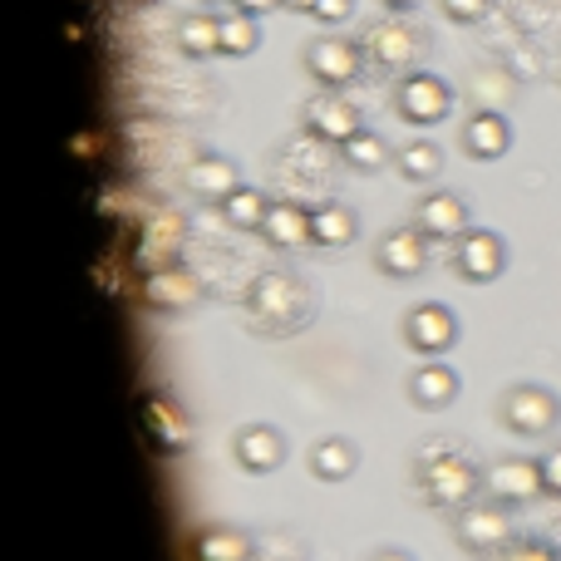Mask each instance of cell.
I'll return each mask as SVG.
<instances>
[{"label":"cell","mask_w":561,"mask_h":561,"mask_svg":"<svg viewBox=\"0 0 561 561\" xmlns=\"http://www.w3.org/2000/svg\"><path fill=\"white\" fill-rule=\"evenodd\" d=\"M409 399L419 409H448L458 399V375L448 365H419L409 375Z\"/></svg>","instance_id":"ac0fdd59"},{"label":"cell","mask_w":561,"mask_h":561,"mask_svg":"<svg viewBox=\"0 0 561 561\" xmlns=\"http://www.w3.org/2000/svg\"><path fill=\"white\" fill-rule=\"evenodd\" d=\"M414 227L428 237V242H458V237L468 232V203L458 193H428L419 197L414 207Z\"/></svg>","instance_id":"7c38bea8"},{"label":"cell","mask_w":561,"mask_h":561,"mask_svg":"<svg viewBox=\"0 0 561 561\" xmlns=\"http://www.w3.org/2000/svg\"><path fill=\"white\" fill-rule=\"evenodd\" d=\"M375 266H379L385 276H394V280L419 276V272L428 266V237L419 232V227H394V232L379 237Z\"/></svg>","instance_id":"30bf717a"},{"label":"cell","mask_w":561,"mask_h":561,"mask_svg":"<svg viewBox=\"0 0 561 561\" xmlns=\"http://www.w3.org/2000/svg\"><path fill=\"white\" fill-rule=\"evenodd\" d=\"M497 414H503V424L513 428V434L542 438L561 424V399L542 385H513L503 394V409H497Z\"/></svg>","instance_id":"7a4b0ae2"},{"label":"cell","mask_w":561,"mask_h":561,"mask_svg":"<svg viewBox=\"0 0 561 561\" xmlns=\"http://www.w3.org/2000/svg\"><path fill=\"white\" fill-rule=\"evenodd\" d=\"M178 49L193 59H207V55H222V20L217 15H187L178 25Z\"/></svg>","instance_id":"603a6c76"},{"label":"cell","mask_w":561,"mask_h":561,"mask_svg":"<svg viewBox=\"0 0 561 561\" xmlns=\"http://www.w3.org/2000/svg\"><path fill=\"white\" fill-rule=\"evenodd\" d=\"M286 10H296V15H316V0H280Z\"/></svg>","instance_id":"836d02e7"},{"label":"cell","mask_w":561,"mask_h":561,"mask_svg":"<svg viewBox=\"0 0 561 561\" xmlns=\"http://www.w3.org/2000/svg\"><path fill=\"white\" fill-rule=\"evenodd\" d=\"M394 108L409 118V124L428 128V124H438V118H448V108H454V89H448L438 75H428V69H414V75L399 79Z\"/></svg>","instance_id":"3957f363"},{"label":"cell","mask_w":561,"mask_h":561,"mask_svg":"<svg viewBox=\"0 0 561 561\" xmlns=\"http://www.w3.org/2000/svg\"><path fill=\"white\" fill-rule=\"evenodd\" d=\"M148 434H153L163 448L187 444V419L173 409V399H148Z\"/></svg>","instance_id":"4316f807"},{"label":"cell","mask_w":561,"mask_h":561,"mask_svg":"<svg viewBox=\"0 0 561 561\" xmlns=\"http://www.w3.org/2000/svg\"><path fill=\"white\" fill-rule=\"evenodd\" d=\"M306 69H310V79H316V84H325V89L355 84V75H359V45H355V39H340V35L310 39V45H306Z\"/></svg>","instance_id":"8992f818"},{"label":"cell","mask_w":561,"mask_h":561,"mask_svg":"<svg viewBox=\"0 0 561 561\" xmlns=\"http://www.w3.org/2000/svg\"><path fill=\"white\" fill-rule=\"evenodd\" d=\"M454 266L463 280H497L507 266V247L497 232H483V227H468L454 247Z\"/></svg>","instance_id":"ba28073f"},{"label":"cell","mask_w":561,"mask_h":561,"mask_svg":"<svg viewBox=\"0 0 561 561\" xmlns=\"http://www.w3.org/2000/svg\"><path fill=\"white\" fill-rule=\"evenodd\" d=\"M252 316L276 320L280 330H296V320L306 316V290H300V280L286 272H266L252 286Z\"/></svg>","instance_id":"5b68a950"},{"label":"cell","mask_w":561,"mask_h":561,"mask_svg":"<svg viewBox=\"0 0 561 561\" xmlns=\"http://www.w3.org/2000/svg\"><path fill=\"white\" fill-rule=\"evenodd\" d=\"M355 468H359V454L350 438H320V444L310 448V473H316L320 483H345Z\"/></svg>","instance_id":"d6986e66"},{"label":"cell","mask_w":561,"mask_h":561,"mask_svg":"<svg viewBox=\"0 0 561 561\" xmlns=\"http://www.w3.org/2000/svg\"><path fill=\"white\" fill-rule=\"evenodd\" d=\"M262 232L280 252H300V247L316 242V237H310V207H300V203H272Z\"/></svg>","instance_id":"2e32d148"},{"label":"cell","mask_w":561,"mask_h":561,"mask_svg":"<svg viewBox=\"0 0 561 561\" xmlns=\"http://www.w3.org/2000/svg\"><path fill=\"white\" fill-rule=\"evenodd\" d=\"M404 340L419 355H444L458 340V316L448 306H438V300H424V306H414L404 316Z\"/></svg>","instance_id":"52a82bcc"},{"label":"cell","mask_w":561,"mask_h":561,"mask_svg":"<svg viewBox=\"0 0 561 561\" xmlns=\"http://www.w3.org/2000/svg\"><path fill=\"white\" fill-rule=\"evenodd\" d=\"M365 49L375 65L385 69H409L419 59V35L404 25V20H385V25H375L365 35Z\"/></svg>","instance_id":"5bb4252c"},{"label":"cell","mask_w":561,"mask_h":561,"mask_svg":"<svg viewBox=\"0 0 561 561\" xmlns=\"http://www.w3.org/2000/svg\"><path fill=\"white\" fill-rule=\"evenodd\" d=\"M237 10H247V15H266V10H276L280 0H232Z\"/></svg>","instance_id":"d6a6232c"},{"label":"cell","mask_w":561,"mask_h":561,"mask_svg":"<svg viewBox=\"0 0 561 561\" xmlns=\"http://www.w3.org/2000/svg\"><path fill=\"white\" fill-rule=\"evenodd\" d=\"M187 187H193L197 197H207V203H227V197L242 187V178H237V163H227V158H217V153H203L187 168Z\"/></svg>","instance_id":"e0dca14e"},{"label":"cell","mask_w":561,"mask_h":561,"mask_svg":"<svg viewBox=\"0 0 561 561\" xmlns=\"http://www.w3.org/2000/svg\"><path fill=\"white\" fill-rule=\"evenodd\" d=\"M438 5H444V15L454 20V25H478L493 0H438Z\"/></svg>","instance_id":"f1b7e54d"},{"label":"cell","mask_w":561,"mask_h":561,"mask_svg":"<svg viewBox=\"0 0 561 561\" xmlns=\"http://www.w3.org/2000/svg\"><path fill=\"white\" fill-rule=\"evenodd\" d=\"M458 542L468 552H503L513 542V523H507L503 503H468L458 513Z\"/></svg>","instance_id":"9c48e42d"},{"label":"cell","mask_w":561,"mask_h":561,"mask_svg":"<svg viewBox=\"0 0 561 561\" xmlns=\"http://www.w3.org/2000/svg\"><path fill=\"white\" fill-rule=\"evenodd\" d=\"M478 488H483V473H478L458 448H438V454L419 458V493H424L428 507H454V513H463Z\"/></svg>","instance_id":"6da1fadb"},{"label":"cell","mask_w":561,"mask_h":561,"mask_svg":"<svg viewBox=\"0 0 561 561\" xmlns=\"http://www.w3.org/2000/svg\"><path fill=\"white\" fill-rule=\"evenodd\" d=\"M232 454H237V463H242L247 473H272V468L286 463V438H280L276 428H266V424H252V428L237 434Z\"/></svg>","instance_id":"9a60e30c"},{"label":"cell","mask_w":561,"mask_h":561,"mask_svg":"<svg viewBox=\"0 0 561 561\" xmlns=\"http://www.w3.org/2000/svg\"><path fill=\"white\" fill-rule=\"evenodd\" d=\"M197 561H252V537L237 527H207L197 537Z\"/></svg>","instance_id":"cb8c5ba5"},{"label":"cell","mask_w":561,"mask_h":561,"mask_svg":"<svg viewBox=\"0 0 561 561\" xmlns=\"http://www.w3.org/2000/svg\"><path fill=\"white\" fill-rule=\"evenodd\" d=\"M350 10H355V0H316L320 25H340V20H350Z\"/></svg>","instance_id":"4dcf8cb0"},{"label":"cell","mask_w":561,"mask_h":561,"mask_svg":"<svg viewBox=\"0 0 561 561\" xmlns=\"http://www.w3.org/2000/svg\"><path fill=\"white\" fill-rule=\"evenodd\" d=\"M419 0H385V10H394V15H404V10H414Z\"/></svg>","instance_id":"d590c367"},{"label":"cell","mask_w":561,"mask_h":561,"mask_svg":"<svg viewBox=\"0 0 561 561\" xmlns=\"http://www.w3.org/2000/svg\"><path fill=\"white\" fill-rule=\"evenodd\" d=\"M222 207V222L237 227V232H262L266 227V213H272V203H266V193H256V187H237Z\"/></svg>","instance_id":"44dd1931"},{"label":"cell","mask_w":561,"mask_h":561,"mask_svg":"<svg viewBox=\"0 0 561 561\" xmlns=\"http://www.w3.org/2000/svg\"><path fill=\"white\" fill-rule=\"evenodd\" d=\"M306 134H316L320 144H350L359 134V114L350 99H340V89H325L306 104Z\"/></svg>","instance_id":"8fae6325"},{"label":"cell","mask_w":561,"mask_h":561,"mask_svg":"<svg viewBox=\"0 0 561 561\" xmlns=\"http://www.w3.org/2000/svg\"><path fill=\"white\" fill-rule=\"evenodd\" d=\"M262 45V30H256V15H247V10H232V15H222V55H252V49Z\"/></svg>","instance_id":"83f0119b"},{"label":"cell","mask_w":561,"mask_h":561,"mask_svg":"<svg viewBox=\"0 0 561 561\" xmlns=\"http://www.w3.org/2000/svg\"><path fill=\"white\" fill-rule=\"evenodd\" d=\"M503 561H561V557H557V547H547V542H513Z\"/></svg>","instance_id":"f546056e"},{"label":"cell","mask_w":561,"mask_h":561,"mask_svg":"<svg viewBox=\"0 0 561 561\" xmlns=\"http://www.w3.org/2000/svg\"><path fill=\"white\" fill-rule=\"evenodd\" d=\"M513 148V124H507L497 108H478L463 124V153L478 163H497V158Z\"/></svg>","instance_id":"4fadbf2b"},{"label":"cell","mask_w":561,"mask_h":561,"mask_svg":"<svg viewBox=\"0 0 561 561\" xmlns=\"http://www.w3.org/2000/svg\"><path fill=\"white\" fill-rule=\"evenodd\" d=\"M359 232V217L350 213L345 203H325L310 213V237H316V247H350Z\"/></svg>","instance_id":"ffe728a7"},{"label":"cell","mask_w":561,"mask_h":561,"mask_svg":"<svg viewBox=\"0 0 561 561\" xmlns=\"http://www.w3.org/2000/svg\"><path fill=\"white\" fill-rule=\"evenodd\" d=\"M542 483H547V493L552 497H561V444L542 454Z\"/></svg>","instance_id":"1f68e13d"},{"label":"cell","mask_w":561,"mask_h":561,"mask_svg":"<svg viewBox=\"0 0 561 561\" xmlns=\"http://www.w3.org/2000/svg\"><path fill=\"white\" fill-rule=\"evenodd\" d=\"M483 488L493 493V503H513V507H523V503H533V497H542L547 493V483H542V458H497L493 468H483Z\"/></svg>","instance_id":"277c9868"},{"label":"cell","mask_w":561,"mask_h":561,"mask_svg":"<svg viewBox=\"0 0 561 561\" xmlns=\"http://www.w3.org/2000/svg\"><path fill=\"white\" fill-rule=\"evenodd\" d=\"M369 561H414V557H409V552H394V547H385V552H375Z\"/></svg>","instance_id":"e575fe53"},{"label":"cell","mask_w":561,"mask_h":561,"mask_svg":"<svg viewBox=\"0 0 561 561\" xmlns=\"http://www.w3.org/2000/svg\"><path fill=\"white\" fill-rule=\"evenodd\" d=\"M399 173L409 178V183H434L438 173H444V153H438V144H428V138H414V144H404L394 153Z\"/></svg>","instance_id":"d4e9b609"},{"label":"cell","mask_w":561,"mask_h":561,"mask_svg":"<svg viewBox=\"0 0 561 561\" xmlns=\"http://www.w3.org/2000/svg\"><path fill=\"white\" fill-rule=\"evenodd\" d=\"M144 296H148V306H158V310H183L197 300V280L187 272H153Z\"/></svg>","instance_id":"7402d4cb"},{"label":"cell","mask_w":561,"mask_h":561,"mask_svg":"<svg viewBox=\"0 0 561 561\" xmlns=\"http://www.w3.org/2000/svg\"><path fill=\"white\" fill-rule=\"evenodd\" d=\"M340 158H345L355 173H379V168L389 163V144L379 134H369V128H359L350 144H340Z\"/></svg>","instance_id":"484cf974"}]
</instances>
